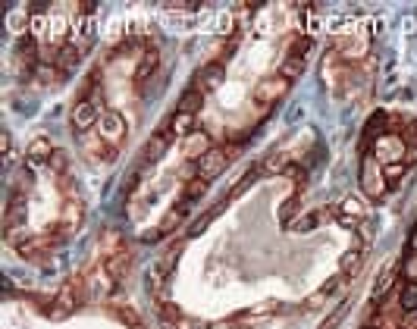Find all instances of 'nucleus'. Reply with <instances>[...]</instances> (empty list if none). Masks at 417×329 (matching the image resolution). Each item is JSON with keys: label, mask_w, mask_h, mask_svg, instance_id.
<instances>
[{"label": "nucleus", "mask_w": 417, "mask_h": 329, "mask_svg": "<svg viewBox=\"0 0 417 329\" xmlns=\"http://www.w3.org/2000/svg\"><path fill=\"white\" fill-rule=\"evenodd\" d=\"M361 192L371 201H380L383 194L389 192V182H386V176H383V163L373 154H367V157L361 160Z\"/></svg>", "instance_id": "obj_1"}, {"label": "nucleus", "mask_w": 417, "mask_h": 329, "mask_svg": "<svg viewBox=\"0 0 417 329\" xmlns=\"http://www.w3.org/2000/svg\"><path fill=\"white\" fill-rule=\"evenodd\" d=\"M373 157L380 160L383 166H389V163H402V160L408 157V145H405V138L402 135H395V132H386L383 138H376V145H373Z\"/></svg>", "instance_id": "obj_2"}, {"label": "nucleus", "mask_w": 417, "mask_h": 329, "mask_svg": "<svg viewBox=\"0 0 417 329\" xmlns=\"http://www.w3.org/2000/svg\"><path fill=\"white\" fill-rule=\"evenodd\" d=\"M289 88H292V82L277 72V76H267V79H260V82L254 85V100H258L260 107H267V104H273V100L286 98Z\"/></svg>", "instance_id": "obj_3"}, {"label": "nucleus", "mask_w": 417, "mask_h": 329, "mask_svg": "<svg viewBox=\"0 0 417 329\" xmlns=\"http://www.w3.org/2000/svg\"><path fill=\"white\" fill-rule=\"evenodd\" d=\"M98 129H100V141H107V145L117 147L119 141L126 138V116L119 110H104L100 113Z\"/></svg>", "instance_id": "obj_4"}, {"label": "nucleus", "mask_w": 417, "mask_h": 329, "mask_svg": "<svg viewBox=\"0 0 417 329\" xmlns=\"http://www.w3.org/2000/svg\"><path fill=\"white\" fill-rule=\"evenodd\" d=\"M230 157H232V154H230V151H223V147H211V151H207L204 157L198 160V176H201V179H207V182H211V179H217L220 173L226 170Z\"/></svg>", "instance_id": "obj_5"}, {"label": "nucleus", "mask_w": 417, "mask_h": 329, "mask_svg": "<svg viewBox=\"0 0 417 329\" xmlns=\"http://www.w3.org/2000/svg\"><path fill=\"white\" fill-rule=\"evenodd\" d=\"M19 226H25V201H22V194H10L6 210H4V235H6V241L16 239Z\"/></svg>", "instance_id": "obj_6"}, {"label": "nucleus", "mask_w": 417, "mask_h": 329, "mask_svg": "<svg viewBox=\"0 0 417 329\" xmlns=\"http://www.w3.org/2000/svg\"><path fill=\"white\" fill-rule=\"evenodd\" d=\"M82 220H85V207H82V201H66L63 204V210H60V220H57V226H53V229H57L60 235H72L79 229V226H82Z\"/></svg>", "instance_id": "obj_7"}, {"label": "nucleus", "mask_w": 417, "mask_h": 329, "mask_svg": "<svg viewBox=\"0 0 417 329\" xmlns=\"http://www.w3.org/2000/svg\"><path fill=\"white\" fill-rule=\"evenodd\" d=\"M72 129L76 132H88L91 126L100 123V110L94 100H76V107H72V116H70Z\"/></svg>", "instance_id": "obj_8"}, {"label": "nucleus", "mask_w": 417, "mask_h": 329, "mask_svg": "<svg viewBox=\"0 0 417 329\" xmlns=\"http://www.w3.org/2000/svg\"><path fill=\"white\" fill-rule=\"evenodd\" d=\"M223 79H226V66L223 63H207L204 69L194 76V88H198L201 94H211V91H217L220 85H223Z\"/></svg>", "instance_id": "obj_9"}, {"label": "nucleus", "mask_w": 417, "mask_h": 329, "mask_svg": "<svg viewBox=\"0 0 417 329\" xmlns=\"http://www.w3.org/2000/svg\"><path fill=\"white\" fill-rule=\"evenodd\" d=\"M104 267H107V273H110L113 279H117V282H123L126 276H129V267H132V251H129V248H126V245H119L113 254H107V264H104Z\"/></svg>", "instance_id": "obj_10"}, {"label": "nucleus", "mask_w": 417, "mask_h": 329, "mask_svg": "<svg viewBox=\"0 0 417 329\" xmlns=\"http://www.w3.org/2000/svg\"><path fill=\"white\" fill-rule=\"evenodd\" d=\"M211 147H213V141H211V135H207L204 129H201V132L194 129L192 135H188V138L183 141V154H185V160H194V163H198V160L204 157V154L211 151Z\"/></svg>", "instance_id": "obj_11"}, {"label": "nucleus", "mask_w": 417, "mask_h": 329, "mask_svg": "<svg viewBox=\"0 0 417 329\" xmlns=\"http://www.w3.org/2000/svg\"><path fill=\"white\" fill-rule=\"evenodd\" d=\"M157 63H160V57H157V47H145V51H141V60H138V66H135V85H138V88H145V82L154 76V69H157Z\"/></svg>", "instance_id": "obj_12"}, {"label": "nucleus", "mask_w": 417, "mask_h": 329, "mask_svg": "<svg viewBox=\"0 0 417 329\" xmlns=\"http://www.w3.org/2000/svg\"><path fill=\"white\" fill-rule=\"evenodd\" d=\"M53 151H57V147L51 145V141L47 138H35L32 141L29 147H25V160H29L32 166H41V163H51V157H53Z\"/></svg>", "instance_id": "obj_13"}, {"label": "nucleus", "mask_w": 417, "mask_h": 329, "mask_svg": "<svg viewBox=\"0 0 417 329\" xmlns=\"http://www.w3.org/2000/svg\"><path fill=\"white\" fill-rule=\"evenodd\" d=\"M166 147H170V135H166V132H157V135L141 147V163H157V160L166 154Z\"/></svg>", "instance_id": "obj_14"}, {"label": "nucleus", "mask_w": 417, "mask_h": 329, "mask_svg": "<svg viewBox=\"0 0 417 329\" xmlns=\"http://www.w3.org/2000/svg\"><path fill=\"white\" fill-rule=\"evenodd\" d=\"M164 132L166 135H183V138H188L194 132V116H188V113H176V116H170V123L164 126Z\"/></svg>", "instance_id": "obj_15"}, {"label": "nucleus", "mask_w": 417, "mask_h": 329, "mask_svg": "<svg viewBox=\"0 0 417 329\" xmlns=\"http://www.w3.org/2000/svg\"><path fill=\"white\" fill-rule=\"evenodd\" d=\"M339 213L345 220H352V223H364L367 220V207H364V201L361 198H345L339 204Z\"/></svg>", "instance_id": "obj_16"}, {"label": "nucleus", "mask_w": 417, "mask_h": 329, "mask_svg": "<svg viewBox=\"0 0 417 329\" xmlns=\"http://www.w3.org/2000/svg\"><path fill=\"white\" fill-rule=\"evenodd\" d=\"M361 264H364V251H348L345 257L339 260L342 276H358V273H361Z\"/></svg>", "instance_id": "obj_17"}, {"label": "nucleus", "mask_w": 417, "mask_h": 329, "mask_svg": "<svg viewBox=\"0 0 417 329\" xmlns=\"http://www.w3.org/2000/svg\"><path fill=\"white\" fill-rule=\"evenodd\" d=\"M201 104H204V94H201L198 88H192V91L183 94V100H179L176 110H179V113H188V116H194V113L201 110Z\"/></svg>", "instance_id": "obj_18"}, {"label": "nucleus", "mask_w": 417, "mask_h": 329, "mask_svg": "<svg viewBox=\"0 0 417 329\" xmlns=\"http://www.w3.org/2000/svg\"><path fill=\"white\" fill-rule=\"evenodd\" d=\"M395 264H389V267H383V273H380V279L373 282V295L376 298H383V295H389V288L395 286Z\"/></svg>", "instance_id": "obj_19"}, {"label": "nucleus", "mask_w": 417, "mask_h": 329, "mask_svg": "<svg viewBox=\"0 0 417 329\" xmlns=\"http://www.w3.org/2000/svg\"><path fill=\"white\" fill-rule=\"evenodd\" d=\"M88 157L94 160V163H98V160H100V163H110V160L117 157V147L107 145V141H91V145H88Z\"/></svg>", "instance_id": "obj_20"}, {"label": "nucleus", "mask_w": 417, "mask_h": 329, "mask_svg": "<svg viewBox=\"0 0 417 329\" xmlns=\"http://www.w3.org/2000/svg\"><path fill=\"white\" fill-rule=\"evenodd\" d=\"M311 35H292L289 38V44H286V51H289V57H298V60H305V53L311 51Z\"/></svg>", "instance_id": "obj_21"}, {"label": "nucleus", "mask_w": 417, "mask_h": 329, "mask_svg": "<svg viewBox=\"0 0 417 329\" xmlns=\"http://www.w3.org/2000/svg\"><path fill=\"white\" fill-rule=\"evenodd\" d=\"M185 210H188V201H183V204H179V207H173V210L164 217V223H160V229H157V232H160V235L173 232V226H179V223H183Z\"/></svg>", "instance_id": "obj_22"}, {"label": "nucleus", "mask_w": 417, "mask_h": 329, "mask_svg": "<svg viewBox=\"0 0 417 329\" xmlns=\"http://www.w3.org/2000/svg\"><path fill=\"white\" fill-rule=\"evenodd\" d=\"M47 166H51V173H53L57 179H63V176H66V170H70V154H66V151H60V147H57V151H53V157H51V163H47Z\"/></svg>", "instance_id": "obj_23"}, {"label": "nucleus", "mask_w": 417, "mask_h": 329, "mask_svg": "<svg viewBox=\"0 0 417 329\" xmlns=\"http://www.w3.org/2000/svg\"><path fill=\"white\" fill-rule=\"evenodd\" d=\"M399 304H402V311H405V314L417 311V282H408L405 292L399 295Z\"/></svg>", "instance_id": "obj_24"}, {"label": "nucleus", "mask_w": 417, "mask_h": 329, "mask_svg": "<svg viewBox=\"0 0 417 329\" xmlns=\"http://www.w3.org/2000/svg\"><path fill=\"white\" fill-rule=\"evenodd\" d=\"M405 173H408V160H402V163H389V166H383V176H386L389 188L399 185V179H405Z\"/></svg>", "instance_id": "obj_25"}, {"label": "nucleus", "mask_w": 417, "mask_h": 329, "mask_svg": "<svg viewBox=\"0 0 417 329\" xmlns=\"http://www.w3.org/2000/svg\"><path fill=\"white\" fill-rule=\"evenodd\" d=\"M286 166H289L286 154H270V157H267L264 163L258 166V170H264V173H286Z\"/></svg>", "instance_id": "obj_26"}, {"label": "nucleus", "mask_w": 417, "mask_h": 329, "mask_svg": "<svg viewBox=\"0 0 417 329\" xmlns=\"http://www.w3.org/2000/svg\"><path fill=\"white\" fill-rule=\"evenodd\" d=\"M301 72H305V60H298V57H286V63H282L279 76H286L289 82H292V79H298Z\"/></svg>", "instance_id": "obj_27"}, {"label": "nucleus", "mask_w": 417, "mask_h": 329, "mask_svg": "<svg viewBox=\"0 0 417 329\" xmlns=\"http://www.w3.org/2000/svg\"><path fill=\"white\" fill-rule=\"evenodd\" d=\"M207 179H201V176H192L188 179V185H185V201H194V198H201V194L207 192Z\"/></svg>", "instance_id": "obj_28"}, {"label": "nucleus", "mask_w": 417, "mask_h": 329, "mask_svg": "<svg viewBox=\"0 0 417 329\" xmlns=\"http://www.w3.org/2000/svg\"><path fill=\"white\" fill-rule=\"evenodd\" d=\"M320 217H324V210H314V213H305V217H298V223H292L295 232H311L314 226L320 223Z\"/></svg>", "instance_id": "obj_29"}, {"label": "nucleus", "mask_w": 417, "mask_h": 329, "mask_svg": "<svg viewBox=\"0 0 417 329\" xmlns=\"http://www.w3.org/2000/svg\"><path fill=\"white\" fill-rule=\"evenodd\" d=\"M117 317L123 320V323L129 326V329H145V326H141V317H138L135 311H132V307H117Z\"/></svg>", "instance_id": "obj_30"}, {"label": "nucleus", "mask_w": 417, "mask_h": 329, "mask_svg": "<svg viewBox=\"0 0 417 329\" xmlns=\"http://www.w3.org/2000/svg\"><path fill=\"white\" fill-rule=\"evenodd\" d=\"M386 116H383V113H376V116H371V123H367V135L364 138H371V135H376V138H383L386 135Z\"/></svg>", "instance_id": "obj_31"}, {"label": "nucleus", "mask_w": 417, "mask_h": 329, "mask_svg": "<svg viewBox=\"0 0 417 329\" xmlns=\"http://www.w3.org/2000/svg\"><path fill=\"white\" fill-rule=\"evenodd\" d=\"M157 311H160V317H164L166 323H173V320H179V307L173 304V301H164V298H160V301H157Z\"/></svg>", "instance_id": "obj_32"}, {"label": "nucleus", "mask_w": 417, "mask_h": 329, "mask_svg": "<svg viewBox=\"0 0 417 329\" xmlns=\"http://www.w3.org/2000/svg\"><path fill=\"white\" fill-rule=\"evenodd\" d=\"M298 201H301V194H292V198H289V201H286V204H282L279 217H282V220H286V223H289V220H292V213H295V207H298Z\"/></svg>", "instance_id": "obj_33"}, {"label": "nucleus", "mask_w": 417, "mask_h": 329, "mask_svg": "<svg viewBox=\"0 0 417 329\" xmlns=\"http://www.w3.org/2000/svg\"><path fill=\"white\" fill-rule=\"evenodd\" d=\"M324 301H326V295H324V292H320V288H317V292H314L311 298H307V301H305V304H301V307H305V311H314V307H320V304H324Z\"/></svg>", "instance_id": "obj_34"}, {"label": "nucleus", "mask_w": 417, "mask_h": 329, "mask_svg": "<svg viewBox=\"0 0 417 329\" xmlns=\"http://www.w3.org/2000/svg\"><path fill=\"white\" fill-rule=\"evenodd\" d=\"M405 276L411 279V282H417V251L411 254V257L405 260Z\"/></svg>", "instance_id": "obj_35"}, {"label": "nucleus", "mask_w": 417, "mask_h": 329, "mask_svg": "<svg viewBox=\"0 0 417 329\" xmlns=\"http://www.w3.org/2000/svg\"><path fill=\"white\" fill-rule=\"evenodd\" d=\"M339 286H342V276H336V279H329V282H326V286H324V288H320V292H324V295H326V298H329V292H336V288H339Z\"/></svg>", "instance_id": "obj_36"}, {"label": "nucleus", "mask_w": 417, "mask_h": 329, "mask_svg": "<svg viewBox=\"0 0 417 329\" xmlns=\"http://www.w3.org/2000/svg\"><path fill=\"white\" fill-rule=\"evenodd\" d=\"M183 329H211L207 323H183Z\"/></svg>", "instance_id": "obj_37"}, {"label": "nucleus", "mask_w": 417, "mask_h": 329, "mask_svg": "<svg viewBox=\"0 0 417 329\" xmlns=\"http://www.w3.org/2000/svg\"><path fill=\"white\" fill-rule=\"evenodd\" d=\"M408 329H417V311L411 314V320H408Z\"/></svg>", "instance_id": "obj_38"}, {"label": "nucleus", "mask_w": 417, "mask_h": 329, "mask_svg": "<svg viewBox=\"0 0 417 329\" xmlns=\"http://www.w3.org/2000/svg\"><path fill=\"white\" fill-rule=\"evenodd\" d=\"M414 251H417V232H414Z\"/></svg>", "instance_id": "obj_39"}]
</instances>
